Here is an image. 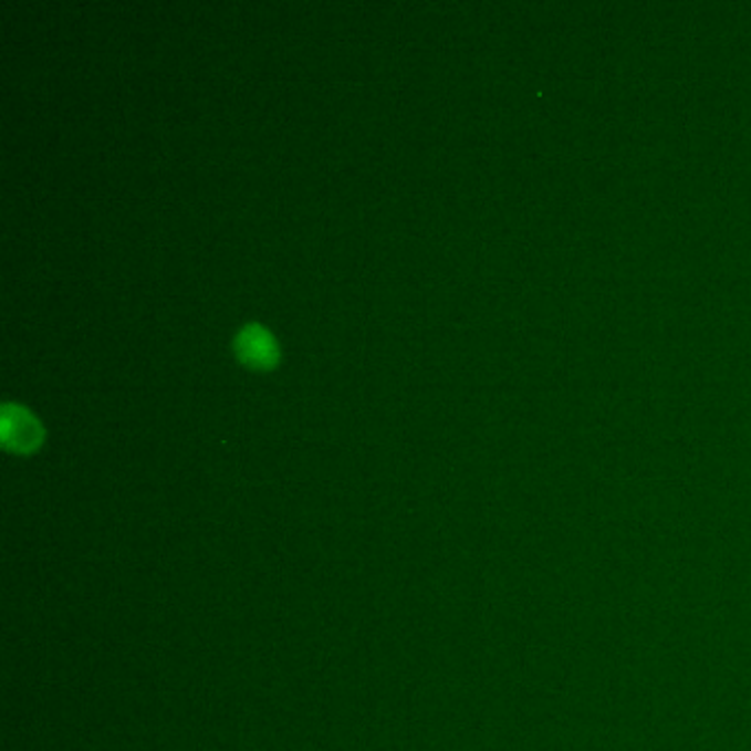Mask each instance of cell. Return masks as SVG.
Returning <instances> with one entry per match:
<instances>
[{
  "mask_svg": "<svg viewBox=\"0 0 751 751\" xmlns=\"http://www.w3.org/2000/svg\"><path fill=\"white\" fill-rule=\"evenodd\" d=\"M40 424L22 406L4 404L2 408V441L15 452H27L40 444Z\"/></svg>",
  "mask_w": 751,
  "mask_h": 751,
  "instance_id": "1",
  "label": "cell"
},
{
  "mask_svg": "<svg viewBox=\"0 0 751 751\" xmlns=\"http://www.w3.org/2000/svg\"><path fill=\"white\" fill-rule=\"evenodd\" d=\"M239 357L253 368H269L278 359V348L271 333L260 324H248L237 335Z\"/></svg>",
  "mask_w": 751,
  "mask_h": 751,
  "instance_id": "2",
  "label": "cell"
}]
</instances>
